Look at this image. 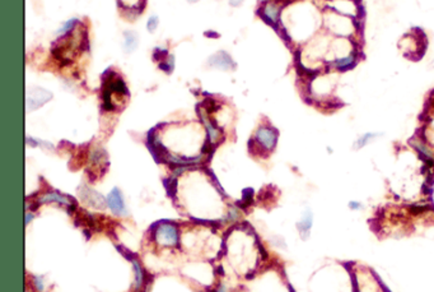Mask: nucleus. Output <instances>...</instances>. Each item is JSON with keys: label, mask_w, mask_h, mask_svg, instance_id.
Wrapping results in <instances>:
<instances>
[{"label": "nucleus", "mask_w": 434, "mask_h": 292, "mask_svg": "<svg viewBox=\"0 0 434 292\" xmlns=\"http://www.w3.org/2000/svg\"><path fill=\"white\" fill-rule=\"evenodd\" d=\"M156 240L159 245L173 246L179 243V232L175 225L162 223L156 230Z\"/></svg>", "instance_id": "1"}, {"label": "nucleus", "mask_w": 434, "mask_h": 292, "mask_svg": "<svg viewBox=\"0 0 434 292\" xmlns=\"http://www.w3.org/2000/svg\"><path fill=\"white\" fill-rule=\"evenodd\" d=\"M281 4L278 2H268L264 4L260 9L257 11V14L266 22L268 24L273 26L274 29L278 27V22L280 19V12H281Z\"/></svg>", "instance_id": "2"}, {"label": "nucleus", "mask_w": 434, "mask_h": 292, "mask_svg": "<svg viewBox=\"0 0 434 292\" xmlns=\"http://www.w3.org/2000/svg\"><path fill=\"white\" fill-rule=\"evenodd\" d=\"M255 141L266 151H273L278 142V131L270 126H261L256 131Z\"/></svg>", "instance_id": "3"}, {"label": "nucleus", "mask_w": 434, "mask_h": 292, "mask_svg": "<svg viewBox=\"0 0 434 292\" xmlns=\"http://www.w3.org/2000/svg\"><path fill=\"white\" fill-rule=\"evenodd\" d=\"M208 64H209L210 67L218 68V69L222 70H230L236 67L232 58L224 51H218L215 52L214 55H212V57L209 58V60H208Z\"/></svg>", "instance_id": "4"}, {"label": "nucleus", "mask_w": 434, "mask_h": 292, "mask_svg": "<svg viewBox=\"0 0 434 292\" xmlns=\"http://www.w3.org/2000/svg\"><path fill=\"white\" fill-rule=\"evenodd\" d=\"M107 204H108V207H110V209L112 210L115 215H118V216L126 215V209H125V204H124L123 195H121V192L118 189V188H113L112 192L108 194Z\"/></svg>", "instance_id": "5"}, {"label": "nucleus", "mask_w": 434, "mask_h": 292, "mask_svg": "<svg viewBox=\"0 0 434 292\" xmlns=\"http://www.w3.org/2000/svg\"><path fill=\"white\" fill-rule=\"evenodd\" d=\"M410 144L419 152V153L421 154V156H423V158L428 162V165L434 166V152L433 149L426 144V142L423 141V138H418V137H415V138L411 139Z\"/></svg>", "instance_id": "6"}, {"label": "nucleus", "mask_w": 434, "mask_h": 292, "mask_svg": "<svg viewBox=\"0 0 434 292\" xmlns=\"http://www.w3.org/2000/svg\"><path fill=\"white\" fill-rule=\"evenodd\" d=\"M52 97L51 93L46 90H42V88H36L31 92V95L28 96V108L31 110H35L39 106H42L44 103H46L50 98Z\"/></svg>", "instance_id": "7"}, {"label": "nucleus", "mask_w": 434, "mask_h": 292, "mask_svg": "<svg viewBox=\"0 0 434 292\" xmlns=\"http://www.w3.org/2000/svg\"><path fill=\"white\" fill-rule=\"evenodd\" d=\"M312 225H313V213L311 209H306L304 213L302 215V218L299 220L297 228L299 231V235L303 240H307L309 237V233H311Z\"/></svg>", "instance_id": "8"}, {"label": "nucleus", "mask_w": 434, "mask_h": 292, "mask_svg": "<svg viewBox=\"0 0 434 292\" xmlns=\"http://www.w3.org/2000/svg\"><path fill=\"white\" fill-rule=\"evenodd\" d=\"M40 203H52V202H56L59 203V204L63 205H67V207H75V203L74 200H73V198L67 197V195L64 194H60V193H47V194H44L41 198H40L39 200Z\"/></svg>", "instance_id": "9"}, {"label": "nucleus", "mask_w": 434, "mask_h": 292, "mask_svg": "<svg viewBox=\"0 0 434 292\" xmlns=\"http://www.w3.org/2000/svg\"><path fill=\"white\" fill-rule=\"evenodd\" d=\"M330 30H332V31L335 32V34L340 35V36H344V32H342V30L345 31V34L348 35H352V30L348 29V27H352L350 24H348V19L346 17L344 16H335V18H330Z\"/></svg>", "instance_id": "10"}, {"label": "nucleus", "mask_w": 434, "mask_h": 292, "mask_svg": "<svg viewBox=\"0 0 434 292\" xmlns=\"http://www.w3.org/2000/svg\"><path fill=\"white\" fill-rule=\"evenodd\" d=\"M357 60H358V55L355 54L354 51H352L350 54L345 55V57L339 58V59H335L334 62L331 63V67L337 70H348L357 64Z\"/></svg>", "instance_id": "11"}, {"label": "nucleus", "mask_w": 434, "mask_h": 292, "mask_svg": "<svg viewBox=\"0 0 434 292\" xmlns=\"http://www.w3.org/2000/svg\"><path fill=\"white\" fill-rule=\"evenodd\" d=\"M80 197H82L85 202L90 203L91 205H95V207L97 208L105 207V199H103L102 195L93 192V190L88 189V188H83V190L80 192Z\"/></svg>", "instance_id": "12"}, {"label": "nucleus", "mask_w": 434, "mask_h": 292, "mask_svg": "<svg viewBox=\"0 0 434 292\" xmlns=\"http://www.w3.org/2000/svg\"><path fill=\"white\" fill-rule=\"evenodd\" d=\"M200 115H201L202 121H204L205 126H207V130H208V136H209V141L210 143H217L218 141H219L220 138V130L217 128V126L214 125V124L210 123L209 120H208V118L205 115H202L201 113H200Z\"/></svg>", "instance_id": "13"}, {"label": "nucleus", "mask_w": 434, "mask_h": 292, "mask_svg": "<svg viewBox=\"0 0 434 292\" xmlns=\"http://www.w3.org/2000/svg\"><path fill=\"white\" fill-rule=\"evenodd\" d=\"M381 136H382L381 133H372V131H369V133H364L363 136H360L359 138L355 141L354 146L353 147H354V149H357V151L358 149H362L364 148L365 146H368L369 143H372L375 138H378V137Z\"/></svg>", "instance_id": "14"}, {"label": "nucleus", "mask_w": 434, "mask_h": 292, "mask_svg": "<svg viewBox=\"0 0 434 292\" xmlns=\"http://www.w3.org/2000/svg\"><path fill=\"white\" fill-rule=\"evenodd\" d=\"M125 42H124V50H125V52H133L134 50L136 49V46H138V35L135 34V32H131V31H126L125 34Z\"/></svg>", "instance_id": "15"}, {"label": "nucleus", "mask_w": 434, "mask_h": 292, "mask_svg": "<svg viewBox=\"0 0 434 292\" xmlns=\"http://www.w3.org/2000/svg\"><path fill=\"white\" fill-rule=\"evenodd\" d=\"M131 261H133V266H134V271H135V287L136 288H139V287L141 286V283H143V278H144V272L143 269H141L140 264H139L138 260H135V259H131Z\"/></svg>", "instance_id": "16"}, {"label": "nucleus", "mask_w": 434, "mask_h": 292, "mask_svg": "<svg viewBox=\"0 0 434 292\" xmlns=\"http://www.w3.org/2000/svg\"><path fill=\"white\" fill-rule=\"evenodd\" d=\"M77 23H78V19L77 18L70 19V21H68L67 23H65L64 26H63L62 29L59 30V31H57V35H59V36H63V37L67 36V35H69L70 31H73V29H74V26Z\"/></svg>", "instance_id": "17"}, {"label": "nucleus", "mask_w": 434, "mask_h": 292, "mask_svg": "<svg viewBox=\"0 0 434 292\" xmlns=\"http://www.w3.org/2000/svg\"><path fill=\"white\" fill-rule=\"evenodd\" d=\"M159 68H161L162 70H164L167 74H171L175 68V58L168 57V59L164 60V62H162L161 64H159Z\"/></svg>", "instance_id": "18"}, {"label": "nucleus", "mask_w": 434, "mask_h": 292, "mask_svg": "<svg viewBox=\"0 0 434 292\" xmlns=\"http://www.w3.org/2000/svg\"><path fill=\"white\" fill-rule=\"evenodd\" d=\"M167 55H168V51H167L166 49H162V47H156L153 51V59L156 60V62H162V60H166Z\"/></svg>", "instance_id": "19"}, {"label": "nucleus", "mask_w": 434, "mask_h": 292, "mask_svg": "<svg viewBox=\"0 0 434 292\" xmlns=\"http://www.w3.org/2000/svg\"><path fill=\"white\" fill-rule=\"evenodd\" d=\"M158 22H159V19H158V17H157V16L151 17V18L148 19V23H147V27H148V31L151 32V34L157 30V27H158Z\"/></svg>", "instance_id": "20"}, {"label": "nucleus", "mask_w": 434, "mask_h": 292, "mask_svg": "<svg viewBox=\"0 0 434 292\" xmlns=\"http://www.w3.org/2000/svg\"><path fill=\"white\" fill-rule=\"evenodd\" d=\"M428 209V207L426 205H413V207H410V212L413 213V215H421V213H424L425 210Z\"/></svg>", "instance_id": "21"}, {"label": "nucleus", "mask_w": 434, "mask_h": 292, "mask_svg": "<svg viewBox=\"0 0 434 292\" xmlns=\"http://www.w3.org/2000/svg\"><path fill=\"white\" fill-rule=\"evenodd\" d=\"M252 198H253V190L252 189H246L245 192H243V202L248 203V204H250V203L252 202Z\"/></svg>", "instance_id": "22"}, {"label": "nucleus", "mask_w": 434, "mask_h": 292, "mask_svg": "<svg viewBox=\"0 0 434 292\" xmlns=\"http://www.w3.org/2000/svg\"><path fill=\"white\" fill-rule=\"evenodd\" d=\"M349 208L352 210H360L363 209V204L357 200H352V202H349Z\"/></svg>", "instance_id": "23"}, {"label": "nucleus", "mask_w": 434, "mask_h": 292, "mask_svg": "<svg viewBox=\"0 0 434 292\" xmlns=\"http://www.w3.org/2000/svg\"><path fill=\"white\" fill-rule=\"evenodd\" d=\"M34 282H35V284H36L37 289H39L40 292L44 291V282H42L41 277H35V278H34Z\"/></svg>", "instance_id": "24"}, {"label": "nucleus", "mask_w": 434, "mask_h": 292, "mask_svg": "<svg viewBox=\"0 0 434 292\" xmlns=\"http://www.w3.org/2000/svg\"><path fill=\"white\" fill-rule=\"evenodd\" d=\"M243 0H229V4L232 7H238L241 3H242Z\"/></svg>", "instance_id": "25"}, {"label": "nucleus", "mask_w": 434, "mask_h": 292, "mask_svg": "<svg viewBox=\"0 0 434 292\" xmlns=\"http://www.w3.org/2000/svg\"><path fill=\"white\" fill-rule=\"evenodd\" d=\"M205 36H212V39H215L214 36L219 37V35L215 34V32H213V31H208V32H205Z\"/></svg>", "instance_id": "26"}, {"label": "nucleus", "mask_w": 434, "mask_h": 292, "mask_svg": "<svg viewBox=\"0 0 434 292\" xmlns=\"http://www.w3.org/2000/svg\"><path fill=\"white\" fill-rule=\"evenodd\" d=\"M32 218H34L32 213H27V215H26V225H28L30 220H32Z\"/></svg>", "instance_id": "27"}, {"label": "nucleus", "mask_w": 434, "mask_h": 292, "mask_svg": "<svg viewBox=\"0 0 434 292\" xmlns=\"http://www.w3.org/2000/svg\"><path fill=\"white\" fill-rule=\"evenodd\" d=\"M218 292H227V291H225V288H224V287H223V286H222V287H220V288H219V289H218Z\"/></svg>", "instance_id": "28"}, {"label": "nucleus", "mask_w": 434, "mask_h": 292, "mask_svg": "<svg viewBox=\"0 0 434 292\" xmlns=\"http://www.w3.org/2000/svg\"><path fill=\"white\" fill-rule=\"evenodd\" d=\"M430 67H431V68H434V60H433V62H431V64H430Z\"/></svg>", "instance_id": "29"}]
</instances>
